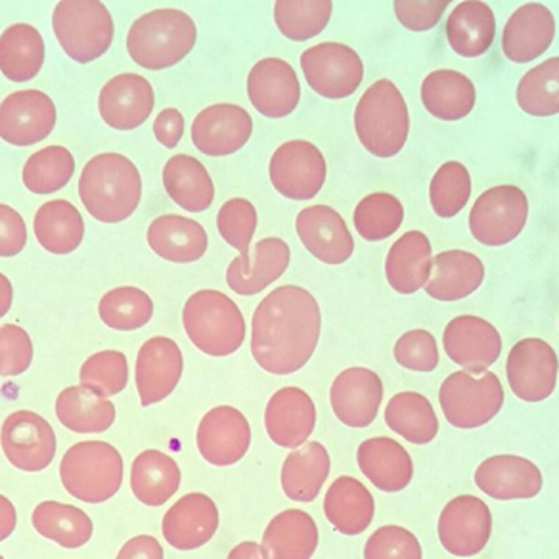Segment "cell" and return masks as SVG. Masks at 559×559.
<instances>
[{"label": "cell", "mask_w": 559, "mask_h": 559, "mask_svg": "<svg viewBox=\"0 0 559 559\" xmlns=\"http://www.w3.org/2000/svg\"><path fill=\"white\" fill-rule=\"evenodd\" d=\"M33 230L40 248L55 255H68L85 238V221L68 200H50L35 213Z\"/></svg>", "instance_id": "f35d334b"}, {"label": "cell", "mask_w": 559, "mask_h": 559, "mask_svg": "<svg viewBox=\"0 0 559 559\" xmlns=\"http://www.w3.org/2000/svg\"><path fill=\"white\" fill-rule=\"evenodd\" d=\"M16 508L14 504L10 502L9 498L0 497V538L2 540H7L12 533H14V528H16Z\"/></svg>", "instance_id": "6125c7cd"}, {"label": "cell", "mask_w": 559, "mask_h": 559, "mask_svg": "<svg viewBox=\"0 0 559 559\" xmlns=\"http://www.w3.org/2000/svg\"><path fill=\"white\" fill-rule=\"evenodd\" d=\"M292 251L282 238H264L257 241L253 257L248 264H241L236 257L226 269V284L236 296H257L274 284L288 271Z\"/></svg>", "instance_id": "f1b7e54d"}, {"label": "cell", "mask_w": 559, "mask_h": 559, "mask_svg": "<svg viewBox=\"0 0 559 559\" xmlns=\"http://www.w3.org/2000/svg\"><path fill=\"white\" fill-rule=\"evenodd\" d=\"M443 345L454 365L467 372H481L497 362L502 337L490 322L474 314H462L444 328Z\"/></svg>", "instance_id": "7402d4cb"}, {"label": "cell", "mask_w": 559, "mask_h": 559, "mask_svg": "<svg viewBox=\"0 0 559 559\" xmlns=\"http://www.w3.org/2000/svg\"><path fill=\"white\" fill-rule=\"evenodd\" d=\"M322 314L301 286H280L257 305L251 320V355L264 372L296 373L319 345Z\"/></svg>", "instance_id": "6da1fadb"}, {"label": "cell", "mask_w": 559, "mask_h": 559, "mask_svg": "<svg viewBox=\"0 0 559 559\" xmlns=\"http://www.w3.org/2000/svg\"><path fill=\"white\" fill-rule=\"evenodd\" d=\"M32 525L40 536L68 550L85 546L94 531L93 520L83 510L56 500H45L33 510Z\"/></svg>", "instance_id": "ee69618b"}, {"label": "cell", "mask_w": 559, "mask_h": 559, "mask_svg": "<svg viewBox=\"0 0 559 559\" xmlns=\"http://www.w3.org/2000/svg\"><path fill=\"white\" fill-rule=\"evenodd\" d=\"M182 324L188 340L207 357H230L246 342L240 307L217 289H200L188 297Z\"/></svg>", "instance_id": "5b68a950"}, {"label": "cell", "mask_w": 559, "mask_h": 559, "mask_svg": "<svg viewBox=\"0 0 559 559\" xmlns=\"http://www.w3.org/2000/svg\"><path fill=\"white\" fill-rule=\"evenodd\" d=\"M52 29L63 52L79 63H91L114 43V17L98 0H62L52 12Z\"/></svg>", "instance_id": "52a82bcc"}, {"label": "cell", "mask_w": 559, "mask_h": 559, "mask_svg": "<svg viewBox=\"0 0 559 559\" xmlns=\"http://www.w3.org/2000/svg\"><path fill=\"white\" fill-rule=\"evenodd\" d=\"M116 558L119 559H164L165 551L162 544L157 543L154 536L140 535L131 538L129 543L124 544L123 548L119 550Z\"/></svg>", "instance_id": "94428289"}, {"label": "cell", "mask_w": 559, "mask_h": 559, "mask_svg": "<svg viewBox=\"0 0 559 559\" xmlns=\"http://www.w3.org/2000/svg\"><path fill=\"white\" fill-rule=\"evenodd\" d=\"M248 96L261 116L271 119L292 116L301 100L296 70L280 58L259 60L249 71Z\"/></svg>", "instance_id": "44dd1931"}, {"label": "cell", "mask_w": 559, "mask_h": 559, "mask_svg": "<svg viewBox=\"0 0 559 559\" xmlns=\"http://www.w3.org/2000/svg\"><path fill=\"white\" fill-rule=\"evenodd\" d=\"M444 550L456 558H472L485 550L492 535V513L481 498L472 495L452 498L437 525Z\"/></svg>", "instance_id": "5bb4252c"}, {"label": "cell", "mask_w": 559, "mask_h": 559, "mask_svg": "<svg viewBox=\"0 0 559 559\" xmlns=\"http://www.w3.org/2000/svg\"><path fill=\"white\" fill-rule=\"evenodd\" d=\"M360 472L381 492H401L414 475L411 454L403 444L389 437H373L358 447Z\"/></svg>", "instance_id": "f546056e"}, {"label": "cell", "mask_w": 559, "mask_h": 559, "mask_svg": "<svg viewBox=\"0 0 559 559\" xmlns=\"http://www.w3.org/2000/svg\"><path fill=\"white\" fill-rule=\"evenodd\" d=\"M376 502L362 483L342 475L337 477L324 498V515L342 535H362L372 525Z\"/></svg>", "instance_id": "836d02e7"}, {"label": "cell", "mask_w": 559, "mask_h": 559, "mask_svg": "<svg viewBox=\"0 0 559 559\" xmlns=\"http://www.w3.org/2000/svg\"><path fill=\"white\" fill-rule=\"evenodd\" d=\"M33 362V342L24 328L2 324L0 328V373L12 378L27 372Z\"/></svg>", "instance_id": "9f6ffc18"}, {"label": "cell", "mask_w": 559, "mask_h": 559, "mask_svg": "<svg viewBox=\"0 0 559 559\" xmlns=\"http://www.w3.org/2000/svg\"><path fill=\"white\" fill-rule=\"evenodd\" d=\"M79 198L91 217L116 225L131 217L142 200V179L136 165L123 154L91 157L79 179Z\"/></svg>", "instance_id": "7a4b0ae2"}, {"label": "cell", "mask_w": 559, "mask_h": 559, "mask_svg": "<svg viewBox=\"0 0 559 559\" xmlns=\"http://www.w3.org/2000/svg\"><path fill=\"white\" fill-rule=\"evenodd\" d=\"M56 106L43 91H20L0 104V136L12 146H33L50 136Z\"/></svg>", "instance_id": "2e32d148"}, {"label": "cell", "mask_w": 559, "mask_h": 559, "mask_svg": "<svg viewBox=\"0 0 559 559\" xmlns=\"http://www.w3.org/2000/svg\"><path fill=\"white\" fill-rule=\"evenodd\" d=\"M439 403L444 418L454 428H483L502 411L504 389L495 372L460 370L443 381Z\"/></svg>", "instance_id": "ba28073f"}, {"label": "cell", "mask_w": 559, "mask_h": 559, "mask_svg": "<svg viewBox=\"0 0 559 559\" xmlns=\"http://www.w3.org/2000/svg\"><path fill=\"white\" fill-rule=\"evenodd\" d=\"M317 426V406L311 395L299 388H282L264 408V428L280 449H297L309 441Z\"/></svg>", "instance_id": "cb8c5ba5"}, {"label": "cell", "mask_w": 559, "mask_h": 559, "mask_svg": "<svg viewBox=\"0 0 559 559\" xmlns=\"http://www.w3.org/2000/svg\"><path fill=\"white\" fill-rule=\"evenodd\" d=\"M0 289H2V301H0V314L4 317L10 311V305H12V286H10V280L2 274L0 276Z\"/></svg>", "instance_id": "e7e4bbea"}, {"label": "cell", "mask_w": 559, "mask_h": 559, "mask_svg": "<svg viewBox=\"0 0 559 559\" xmlns=\"http://www.w3.org/2000/svg\"><path fill=\"white\" fill-rule=\"evenodd\" d=\"M449 4V0H396L393 10L399 24L419 33L433 29L441 22Z\"/></svg>", "instance_id": "6f0895ef"}, {"label": "cell", "mask_w": 559, "mask_h": 559, "mask_svg": "<svg viewBox=\"0 0 559 559\" xmlns=\"http://www.w3.org/2000/svg\"><path fill=\"white\" fill-rule=\"evenodd\" d=\"M180 467L165 452L150 449L140 452L131 467V490L134 498L150 508L164 506L180 487Z\"/></svg>", "instance_id": "74e56055"}, {"label": "cell", "mask_w": 559, "mask_h": 559, "mask_svg": "<svg viewBox=\"0 0 559 559\" xmlns=\"http://www.w3.org/2000/svg\"><path fill=\"white\" fill-rule=\"evenodd\" d=\"M164 187L173 202L188 213L210 210L215 200V185L210 171L195 157L179 154L164 167Z\"/></svg>", "instance_id": "ab89813d"}, {"label": "cell", "mask_w": 559, "mask_h": 559, "mask_svg": "<svg viewBox=\"0 0 559 559\" xmlns=\"http://www.w3.org/2000/svg\"><path fill=\"white\" fill-rule=\"evenodd\" d=\"M75 173V157L63 146H48L27 157L22 171L25 188L33 194H52L68 187Z\"/></svg>", "instance_id": "c3c4849f"}, {"label": "cell", "mask_w": 559, "mask_h": 559, "mask_svg": "<svg viewBox=\"0 0 559 559\" xmlns=\"http://www.w3.org/2000/svg\"><path fill=\"white\" fill-rule=\"evenodd\" d=\"M301 70L314 93L342 100L357 93L365 79V63L357 50L342 43H320L301 55Z\"/></svg>", "instance_id": "8fae6325"}, {"label": "cell", "mask_w": 559, "mask_h": 559, "mask_svg": "<svg viewBox=\"0 0 559 559\" xmlns=\"http://www.w3.org/2000/svg\"><path fill=\"white\" fill-rule=\"evenodd\" d=\"M518 106L535 117H551L559 114V58L535 66L521 78L518 85Z\"/></svg>", "instance_id": "7dc6e473"}, {"label": "cell", "mask_w": 559, "mask_h": 559, "mask_svg": "<svg viewBox=\"0 0 559 559\" xmlns=\"http://www.w3.org/2000/svg\"><path fill=\"white\" fill-rule=\"evenodd\" d=\"M334 12L330 0H278L274 4V24L289 40L312 39L326 29Z\"/></svg>", "instance_id": "f6af8a7d"}, {"label": "cell", "mask_w": 559, "mask_h": 559, "mask_svg": "<svg viewBox=\"0 0 559 559\" xmlns=\"http://www.w3.org/2000/svg\"><path fill=\"white\" fill-rule=\"evenodd\" d=\"M230 559H264L263 546L257 543H241L228 554Z\"/></svg>", "instance_id": "be15d7a7"}, {"label": "cell", "mask_w": 559, "mask_h": 559, "mask_svg": "<svg viewBox=\"0 0 559 559\" xmlns=\"http://www.w3.org/2000/svg\"><path fill=\"white\" fill-rule=\"evenodd\" d=\"M332 469L326 447L317 441L301 444L284 460L280 483L284 495L294 502H312L319 497Z\"/></svg>", "instance_id": "e575fe53"}, {"label": "cell", "mask_w": 559, "mask_h": 559, "mask_svg": "<svg viewBox=\"0 0 559 559\" xmlns=\"http://www.w3.org/2000/svg\"><path fill=\"white\" fill-rule=\"evenodd\" d=\"M396 365L412 372H433L439 366V347L436 337L428 330H411L395 343Z\"/></svg>", "instance_id": "db71d44e"}, {"label": "cell", "mask_w": 559, "mask_h": 559, "mask_svg": "<svg viewBox=\"0 0 559 559\" xmlns=\"http://www.w3.org/2000/svg\"><path fill=\"white\" fill-rule=\"evenodd\" d=\"M383 401V383L370 368L355 366L337 373L330 389L335 418L347 428L362 429L372 424Z\"/></svg>", "instance_id": "d6986e66"}, {"label": "cell", "mask_w": 559, "mask_h": 559, "mask_svg": "<svg viewBox=\"0 0 559 559\" xmlns=\"http://www.w3.org/2000/svg\"><path fill=\"white\" fill-rule=\"evenodd\" d=\"M272 187L294 202H309L326 185V157L312 142L289 140L271 157Z\"/></svg>", "instance_id": "30bf717a"}, {"label": "cell", "mask_w": 559, "mask_h": 559, "mask_svg": "<svg viewBox=\"0 0 559 559\" xmlns=\"http://www.w3.org/2000/svg\"><path fill=\"white\" fill-rule=\"evenodd\" d=\"M0 255L14 257L22 253L27 243V228L24 218L9 203L0 205Z\"/></svg>", "instance_id": "680465c9"}, {"label": "cell", "mask_w": 559, "mask_h": 559, "mask_svg": "<svg viewBox=\"0 0 559 559\" xmlns=\"http://www.w3.org/2000/svg\"><path fill=\"white\" fill-rule=\"evenodd\" d=\"M98 317L111 330L134 332L154 317V301L144 289L134 286L109 289L98 304Z\"/></svg>", "instance_id": "bcb514c9"}, {"label": "cell", "mask_w": 559, "mask_h": 559, "mask_svg": "<svg viewBox=\"0 0 559 559\" xmlns=\"http://www.w3.org/2000/svg\"><path fill=\"white\" fill-rule=\"evenodd\" d=\"M528 200L518 187L489 188L475 200L469 213V233L487 248L515 240L527 225Z\"/></svg>", "instance_id": "9c48e42d"}, {"label": "cell", "mask_w": 559, "mask_h": 559, "mask_svg": "<svg viewBox=\"0 0 559 559\" xmlns=\"http://www.w3.org/2000/svg\"><path fill=\"white\" fill-rule=\"evenodd\" d=\"M156 106L150 81L136 73H121L102 86L98 111L102 121L116 131H134L148 121Z\"/></svg>", "instance_id": "ac0fdd59"}, {"label": "cell", "mask_w": 559, "mask_h": 559, "mask_svg": "<svg viewBox=\"0 0 559 559\" xmlns=\"http://www.w3.org/2000/svg\"><path fill=\"white\" fill-rule=\"evenodd\" d=\"M474 479L483 495L495 500H528L538 497L544 485L540 467L515 454L485 460L475 469Z\"/></svg>", "instance_id": "484cf974"}, {"label": "cell", "mask_w": 559, "mask_h": 559, "mask_svg": "<svg viewBox=\"0 0 559 559\" xmlns=\"http://www.w3.org/2000/svg\"><path fill=\"white\" fill-rule=\"evenodd\" d=\"M264 559H309L319 546V527L301 510H286L272 518L264 528Z\"/></svg>", "instance_id": "d6a6232c"}, {"label": "cell", "mask_w": 559, "mask_h": 559, "mask_svg": "<svg viewBox=\"0 0 559 559\" xmlns=\"http://www.w3.org/2000/svg\"><path fill=\"white\" fill-rule=\"evenodd\" d=\"M154 134L165 148H175L185 134V116L177 108H165L154 121Z\"/></svg>", "instance_id": "91938a15"}, {"label": "cell", "mask_w": 559, "mask_h": 559, "mask_svg": "<svg viewBox=\"0 0 559 559\" xmlns=\"http://www.w3.org/2000/svg\"><path fill=\"white\" fill-rule=\"evenodd\" d=\"M474 81L454 70H437L421 83V104L441 121H460L475 108Z\"/></svg>", "instance_id": "8d00e7d4"}, {"label": "cell", "mask_w": 559, "mask_h": 559, "mask_svg": "<svg viewBox=\"0 0 559 559\" xmlns=\"http://www.w3.org/2000/svg\"><path fill=\"white\" fill-rule=\"evenodd\" d=\"M79 385L93 391L96 395L109 399L119 395L129 383V362L121 350H100L86 358L81 372Z\"/></svg>", "instance_id": "816d5d0a"}, {"label": "cell", "mask_w": 559, "mask_h": 559, "mask_svg": "<svg viewBox=\"0 0 559 559\" xmlns=\"http://www.w3.org/2000/svg\"><path fill=\"white\" fill-rule=\"evenodd\" d=\"M497 35V17L485 2H460L447 20V40L462 58H479L489 52Z\"/></svg>", "instance_id": "d590c367"}, {"label": "cell", "mask_w": 559, "mask_h": 559, "mask_svg": "<svg viewBox=\"0 0 559 559\" xmlns=\"http://www.w3.org/2000/svg\"><path fill=\"white\" fill-rule=\"evenodd\" d=\"M554 37L556 20L551 10L540 2H528L508 20L502 33V50L510 62H535L551 47Z\"/></svg>", "instance_id": "4316f807"}, {"label": "cell", "mask_w": 559, "mask_h": 559, "mask_svg": "<svg viewBox=\"0 0 559 559\" xmlns=\"http://www.w3.org/2000/svg\"><path fill=\"white\" fill-rule=\"evenodd\" d=\"M296 230L305 249L324 264L347 263L355 240L342 215L328 205H311L299 211L296 218Z\"/></svg>", "instance_id": "603a6c76"}, {"label": "cell", "mask_w": 559, "mask_h": 559, "mask_svg": "<svg viewBox=\"0 0 559 559\" xmlns=\"http://www.w3.org/2000/svg\"><path fill=\"white\" fill-rule=\"evenodd\" d=\"M366 559H419L421 546L408 528L399 525L380 527L368 538Z\"/></svg>", "instance_id": "11a10c76"}, {"label": "cell", "mask_w": 559, "mask_h": 559, "mask_svg": "<svg viewBox=\"0 0 559 559\" xmlns=\"http://www.w3.org/2000/svg\"><path fill=\"white\" fill-rule=\"evenodd\" d=\"M56 418L73 433H106L116 424V406L83 385L63 389L55 404Z\"/></svg>", "instance_id": "60d3db41"}, {"label": "cell", "mask_w": 559, "mask_h": 559, "mask_svg": "<svg viewBox=\"0 0 559 559\" xmlns=\"http://www.w3.org/2000/svg\"><path fill=\"white\" fill-rule=\"evenodd\" d=\"M0 443L10 464L22 472H43L55 462V429L37 412H12L2 424Z\"/></svg>", "instance_id": "4fadbf2b"}, {"label": "cell", "mask_w": 559, "mask_h": 559, "mask_svg": "<svg viewBox=\"0 0 559 559\" xmlns=\"http://www.w3.org/2000/svg\"><path fill=\"white\" fill-rule=\"evenodd\" d=\"M433 249L428 236L419 230L403 234L389 249L385 278L396 294L412 296L428 284Z\"/></svg>", "instance_id": "1f68e13d"}, {"label": "cell", "mask_w": 559, "mask_h": 559, "mask_svg": "<svg viewBox=\"0 0 559 559\" xmlns=\"http://www.w3.org/2000/svg\"><path fill=\"white\" fill-rule=\"evenodd\" d=\"M388 428L412 444H428L439 433V418L428 396L416 391L396 393L385 408Z\"/></svg>", "instance_id": "7bdbcfd3"}, {"label": "cell", "mask_w": 559, "mask_h": 559, "mask_svg": "<svg viewBox=\"0 0 559 559\" xmlns=\"http://www.w3.org/2000/svg\"><path fill=\"white\" fill-rule=\"evenodd\" d=\"M148 246L157 257L177 264L195 263L207 251V233L194 218L162 215L154 218L146 233Z\"/></svg>", "instance_id": "4dcf8cb0"}, {"label": "cell", "mask_w": 559, "mask_h": 559, "mask_svg": "<svg viewBox=\"0 0 559 559\" xmlns=\"http://www.w3.org/2000/svg\"><path fill=\"white\" fill-rule=\"evenodd\" d=\"M404 207L396 195L373 192L357 203L353 223L357 234L366 241H383L401 228Z\"/></svg>", "instance_id": "681fc988"}, {"label": "cell", "mask_w": 559, "mask_h": 559, "mask_svg": "<svg viewBox=\"0 0 559 559\" xmlns=\"http://www.w3.org/2000/svg\"><path fill=\"white\" fill-rule=\"evenodd\" d=\"M217 228L221 238L238 249L240 263H249V243L257 230V210L253 203L243 198H234L223 203L217 213Z\"/></svg>", "instance_id": "f5cc1de1"}, {"label": "cell", "mask_w": 559, "mask_h": 559, "mask_svg": "<svg viewBox=\"0 0 559 559\" xmlns=\"http://www.w3.org/2000/svg\"><path fill=\"white\" fill-rule=\"evenodd\" d=\"M251 134L253 119L236 104H213L192 123V142L203 156H233L248 144Z\"/></svg>", "instance_id": "e0dca14e"}, {"label": "cell", "mask_w": 559, "mask_h": 559, "mask_svg": "<svg viewBox=\"0 0 559 559\" xmlns=\"http://www.w3.org/2000/svg\"><path fill=\"white\" fill-rule=\"evenodd\" d=\"M483 280L485 264L479 257L464 249H449L433 257L431 276L424 288L431 299L451 304L475 294Z\"/></svg>", "instance_id": "83f0119b"}, {"label": "cell", "mask_w": 559, "mask_h": 559, "mask_svg": "<svg viewBox=\"0 0 559 559\" xmlns=\"http://www.w3.org/2000/svg\"><path fill=\"white\" fill-rule=\"evenodd\" d=\"M221 525V515L213 498L190 492L179 498L162 521V533L175 550H198L210 543Z\"/></svg>", "instance_id": "d4e9b609"}, {"label": "cell", "mask_w": 559, "mask_h": 559, "mask_svg": "<svg viewBox=\"0 0 559 559\" xmlns=\"http://www.w3.org/2000/svg\"><path fill=\"white\" fill-rule=\"evenodd\" d=\"M45 63V40L33 25L14 24L0 35V71L12 83L39 75Z\"/></svg>", "instance_id": "b9f144b4"}, {"label": "cell", "mask_w": 559, "mask_h": 559, "mask_svg": "<svg viewBox=\"0 0 559 559\" xmlns=\"http://www.w3.org/2000/svg\"><path fill=\"white\" fill-rule=\"evenodd\" d=\"M123 459L114 444L83 441L63 454L60 479L71 497L86 504H102L123 485Z\"/></svg>", "instance_id": "8992f818"}, {"label": "cell", "mask_w": 559, "mask_h": 559, "mask_svg": "<svg viewBox=\"0 0 559 559\" xmlns=\"http://www.w3.org/2000/svg\"><path fill=\"white\" fill-rule=\"evenodd\" d=\"M558 355L550 343L527 337L513 345L506 373L513 395L525 403H543L558 385Z\"/></svg>", "instance_id": "7c38bea8"}, {"label": "cell", "mask_w": 559, "mask_h": 559, "mask_svg": "<svg viewBox=\"0 0 559 559\" xmlns=\"http://www.w3.org/2000/svg\"><path fill=\"white\" fill-rule=\"evenodd\" d=\"M194 20L179 9H157L134 20L127 33V52L144 70H167L195 47Z\"/></svg>", "instance_id": "3957f363"}, {"label": "cell", "mask_w": 559, "mask_h": 559, "mask_svg": "<svg viewBox=\"0 0 559 559\" xmlns=\"http://www.w3.org/2000/svg\"><path fill=\"white\" fill-rule=\"evenodd\" d=\"M472 198V177L464 164L447 162L437 169L429 185V202L437 217L452 218Z\"/></svg>", "instance_id": "f907efd6"}, {"label": "cell", "mask_w": 559, "mask_h": 559, "mask_svg": "<svg viewBox=\"0 0 559 559\" xmlns=\"http://www.w3.org/2000/svg\"><path fill=\"white\" fill-rule=\"evenodd\" d=\"M195 444L211 466H234L248 454L251 444L248 418L234 406H215L200 419Z\"/></svg>", "instance_id": "9a60e30c"}, {"label": "cell", "mask_w": 559, "mask_h": 559, "mask_svg": "<svg viewBox=\"0 0 559 559\" xmlns=\"http://www.w3.org/2000/svg\"><path fill=\"white\" fill-rule=\"evenodd\" d=\"M355 131L373 157L389 159L404 148L411 132V114L393 81L380 79L366 88L355 109Z\"/></svg>", "instance_id": "277c9868"}, {"label": "cell", "mask_w": 559, "mask_h": 559, "mask_svg": "<svg viewBox=\"0 0 559 559\" xmlns=\"http://www.w3.org/2000/svg\"><path fill=\"white\" fill-rule=\"evenodd\" d=\"M182 370V350L173 340L157 335L144 343L140 347L134 370L140 404L152 406L165 401L179 385Z\"/></svg>", "instance_id": "ffe728a7"}]
</instances>
